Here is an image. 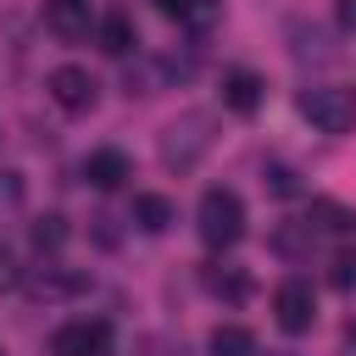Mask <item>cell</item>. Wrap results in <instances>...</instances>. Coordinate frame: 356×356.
<instances>
[{
    "mask_svg": "<svg viewBox=\"0 0 356 356\" xmlns=\"http://www.w3.org/2000/svg\"><path fill=\"white\" fill-rule=\"evenodd\" d=\"M334 284H356V250H339L334 256Z\"/></svg>",
    "mask_w": 356,
    "mask_h": 356,
    "instance_id": "cell-18",
    "label": "cell"
},
{
    "mask_svg": "<svg viewBox=\"0 0 356 356\" xmlns=\"http://www.w3.org/2000/svg\"><path fill=\"white\" fill-rule=\"evenodd\" d=\"M44 89H50V100L61 106V111H89L95 106V78L83 72V67H56L50 78H44Z\"/></svg>",
    "mask_w": 356,
    "mask_h": 356,
    "instance_id": "cell-5",
    "label": "cell"
},
{
    "mask_svg": "<svg viewBox=\"0 0 356 356\" xmlns=\"http://www.w3.org/2000/svg\"><path fill=\"white\" fill-rule=\"evenodd\" d=\"M83 289V278L78 273H61V267H44L39 278H33V295H44V300H56V295H78Z\"/></svg>",
    "mask_w": 356,
    "mask_h": 356,
    "instance_id": "cell-15",
    "label": "cell"
},
{
    "mask_svg": "<svg viewBox=\"0 0 356 356\" xmlns=\"http://www.w3.org/2000/svg\"><path fill=\"white\" fill-rule=\"evenodd\" d=\"M134 222H139L145 234L172 228V200H167V195H134Z\"/></svg>",
    "mask_w": 356,
    "mask_h": 356,
    "instance_id": "cell-11",
    "label": "cell"
},
{
    "mask_svg": "<svg viewBox=\"0 0 356 356\" xmlns=\"http://www.w3.org/2000/svg\"><path fill=\"white\" fill-rule=\"evenodd\" d=\"M356 217L345 211V206H334V200H312V211H306V228L312 234H345Z\"/></svg>",
    "mask_w": 356,
    "mask_h": 356,
    "instance_id": "cell-14",
    "label": "cell"
},
{
    "mask_svg": "<svg viewBox=\"0 0 356 356\" xmlns=\"http://www.w3.org/2000/svg\"><path fill=\"white\" fill-rule=\"evenodd\" d=\"M95 39H100V50H106V56H128V50L139 44V39H134V22H128L122 11L100 17V22H95Z\"/></svg>",
    "mask_w": 356,
    "mask_h": 356,
    "instance_id": "cell-10",
    "label": "cell"
},
{
    "mask_svg": "<svg viewBox=\"0 0 356 356\" xmlns=\"http://www.w3.org/2000/svg\"><path fill=\"white\" fill-rule=\"evenodd\" d=\"M206 145H211V134H206V117H200V111H189L184 122H172V128H167V145H161V156H167L172 167H189V161H195Z\"/></svg>",
    "mask_w": 356,
    "mask_h": 356,
    "instance_id": "cell-6",
    "label": "cell"
},
{
    "mask_svg": "<svg viewBox=\"0 0 356 356\" xmlns=\"http://www.w3.org/2000/svg\"><path fill=\"white\" fill-rule=\"evenodd\" d=\"M172 22H189V28H211L217 22V0H156Z\"/></svg>",
    "mask_w": 356,
    "mask_h": 356,
    "instance_id": "cell-13",
    "label": "cell"
},
{
    "mask_svg": "<svg viewBox=\"0 0 356 356\" xmlns=\"http://www.w3.org/2000/svg\"><path fill=\"white\" fill-rule=\"evenodd\" d=\"M83 178H89L95 189H122V184L134 178V167H128L122 150L106 145V150H89V156H83Z\"/></svg>",
    "mask_w": 356,
    "mask_h": 356,
    "instance_id": "cell-9",
    "label": "cell"
},
{
    "mask_svg": "<svg viewBox=\"0 0 356 356\" xmlns=\"http://www.w3.org/2000/svg\"><path fill=\"white\" fill-rule=\"evenodd\" d=\"M50 350L56 356H106L111 350V328L100 317H72L50 334Z\"/></svg>",
    "mask_w": 356,
    "mask_h": 356,
    "instance_id": "cell-3",
    "label": "cell"
},
{
    "mask_svg": "<svg viewBox=\"0 0 356 356\" xmlns=\"http://www.w3.org/2000/svg\"><path fill=\"white\" fill-rule=\"evenodd\" d=\"M300 117H306L317 134H350V122H356V100H350V89L317 83V89H300Z\"/></svg>",
    "mask_w": 356,
    "mask_h": 356,
    "instance_id": "cell-2",
    "label": "cell"
},
{
    "mask_svg": "<svg viewBox=\"0 0 356 356\" xmlns=\"http://www.w3.org/2000/svg\"><path fill=\"white\" fill-rule=\"evenodd\" d=\"M211 356H256V334L239 323H217L211 328Z\"/></svg>",
    "mask_w": 356,
    "mask_h": 356,
    "instance_id": "cell-12",
    "label": "cell"
},
{
    "mask_svg": "<svg viewBox=\"0 0 356 356\" xmlns=\"http://www.w3.org/2000/svg\"><path fill=\"white\" fill-rule=\"evenodd\" d=\"M195 228H200V239H206L211 250L239 245V234H245V206H239V195H234V189H206L200 206H195Z\"/></svg>",
    "mask_w": 356,
    "mask_h": 356,
    "instance_id": "cell-1",
    "label": "cell"
},
{
    "mask_svg": "<svg viewBox=\"0 0 356 356\" xmlns=\"http://www.w3.org/2000/svg\"><path fill=\"white\" fill-rule=\"evenodd\" d=\"M95 22V6L89 0H44V28L56 39H83Z\"/></svg>",
    "mask_w": 356,
    "mask_h": 356,
    "instance_id": "cell-7",
    "label": "cell"
},
{
    "mask_svg": "<svg viewBox=\"0 0 356 356\" xmlns=\"http://www.w3.org/2000/svg\"><path fill=\"white\" fill-rule=\"evenodd\" d=\"M261 95H267V83H261L250 67H234V72H222V106H228V111L250 117V111L261 106Z\"/></svg>",
    "mask_w": 356,
    "mask_h": 356,
    "instance_id": "cell-8",
    "label": "cell"
},
{
    "mask_svg": "<svg viewBox=\"0 0 356 356\" xmlns=\"http://www.w3.org/2000/svg\"><path fill=\"white\" fill-rule=\"evenodd\" d=\"M11 284H17V256L0 250V289H11Z\"/></svg>",
    "mask_w": 356,
    "mask_h": 356,
    "instance_id": "cell-19",
    "label": "cell"
},
{
    "mask_svg": "<svg viewBox=\"0 0 356 356\" xmlns=\"http://www.w3.org/2000/svg\"><path fill=\"white\" fill-rule=\"evenodd\" d=\"M267 189H273V195H295L300 184H295V172H289V167H278V161H273V167H267Z\"/></svg>",
    "mask_w": 356,
    "mask_h": 356,
    "instance_id": "cell-17",
    "label": "cell"
},
{
    "mask_svg": "<svg viewBox=\"0 0 356 356\" xmlns=\"http://www.w3.org/2000/svg\"><path fill=\"white\" fill-rule=\"evenodd\" d=\"M273 317H278L284 334H306L312 317H317V295H312V284H306V278L278 284V295H273Z\"/></svg>",
    "mask_w": 356,
    "mask_h": 356,
    "instance_id": "cell-4",
    "label": "cell"
},
{
    "mask_svg": "<svg viewBox=\"0 0 356 356\" xmlns=\"http://www.w3.org/2000/svg\"><path fill=\"white\" fill-rule=\"evenodd\" d=\"M339 22H345V28L356 33V0H339Z\"/></svg>",
    "mask_w": 356,
    "mask_h": 356,
    "instance_id": "cell-20",
    "label": "cell"
},
{
    "mask_svg": "<svg viewBox=\"0 0 356 356\" xmlns=\"http://www.w3.org/2000/svg\"><path fill=\"white\" fill-rule=\"evenodd\" d=\"M61 245H67V222H61L56 211L39 217V222H33V250H39V256H56Z\"/></svg>",
    "mask_w": 356,
    "mask_h": 356,
    "instance_id": "cell-16",
    "label": "cell"
}]
</instances>
